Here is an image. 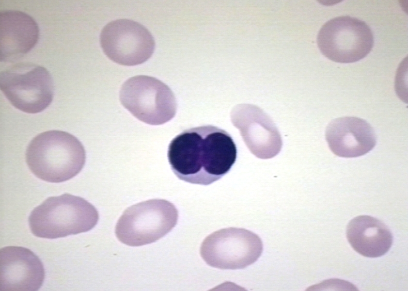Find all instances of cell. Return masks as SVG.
Instances as JSON below:
<instances>
[{
    "instance_id": "obj_6",
    "label": "cell",
    "mask_w": 408,
    "mask_h": 291,
    "mask_svg": "<svg viewBox=\"0 0 408 291\" xmlns=\"http://www.w3.org/2000/svg\"><path fill=\"white\" fill-rule=\"evenodd\" d=\"M119 97L122 104L134 116L149 125L163 124L176 113L173 92L154 77L138 75L129 78L123 84Z\"/></svg>"
},
{
    "instance_id": "obj_2",
    "label": "cell",
    "mask_w": 408,
    "mask_h": 291,
    "mask_svg": "<svg viewBox=\"0 0 408 291\" xmlns=\"http://www.w3.org/2000/svg\"><path fill=\"white\" fill-rule=\"evenodd\" d=\"M26 161L36 177L59 183L80 172L85 162L86 152L74 135L61 130H48L31 140L26 149Z\"/></svg>"
},
{
    "instance_id": "obj_9",
    "label": "cell",
    "mask_w": 408,
    "mask_h": 291,
    "mask_svg": "<svg viewBox=\"0 0 408 291\" xmlns=\"http://www.w3.org/2000/svg\"><path fill=\"white\" fill-rule=\"evenodd\" d=\"M103 51L112 61L124 65L141 64L152 55L154 38L141 24L128 19L108 23L100 35Z\"/></svg>"
},
{
    "instance_id": "obj_3",
    "label": "cell",
    "mask_w": 408,
    "mask_h": 291,
    "mask_svg": "<svg viewBox=\"0 0 408 291\" xmlns=\"http://www.w3.org/2000/svg\"><path fill=\"white\" fill-rule=\"evenodd\" d=\"M98 219L97 210L90 203L66 193L47 198L32 210L28 222L35 236L56 239L88 231Z\"/></svg>"
},
{
    "instance_id": "obj_14",
    "label": "cell",
    "mask_w": 408,
    "mask_h": 291,
    "mask_svg": "<svg viewBox=\"0 0 408 291\" xmlns=\"http://www.w3.org/2000/svg\"><path fill=\"white\" fill-rule=\"evenodd\" d=\"M347 240L360 254L368 258H377L385 254L393 241L392 233L381 220L368 215L352 219L346 231Z\"/></svg>"
},
{
    "instance_id": "obj_5",
    "label": "cell",
    "mask_w": 408,
    "mask_h": 291,
    "mask_svg": "<svg viewBox=\"0 0 408 291\" xmlns=\"http://www.w3.org/2000/svg\"><path fill=\"white\" fill-rule=\"evenodd\" d=\"M0 87L15 107L29 113L43 111L53 97V82L49 73L31 63H17L1 71Z\"/></svg>"
},
{
    "instance_id": "obj_1",
    "label": "cell",
    "mask_w": 408,
    "mask_h": 291,
    "mask_svg": "<svg viewBox=\"0 0 408 291\" xmlns=\"http://www.w3.org/2000/svg\"><path fill=\"white\" fill-rule=\"evenodd\" d=\"M168 159L180 179L207 185L231 169L236 146L226 131L212 125L192 128L175 136L168 146Z\"/></svg>"
},
{
    "instance_id": "obj_10",
    "label": "cell",
    "mask_w": 408,
    "mask_h": 291,
    "mask_svg": "<svg viewBox=\"0 0 408 291\" xmlns=\"http://www.w3.org/2000/svg\"><path fill=\"white\" fill-rule=\"evenodd\" d=\"M45 278L43 265L31 250L20 246L0 251V290L35 291Z\"/></svg>"
},
{
    "instance_id": "obj_12",
    "label": "cell",
    "mask_w": 408,
    "mask_h": 291,
    "mask_svg": "<svg viewBox=\"0 0 408 291\" xmlns=\"http://www.w3.org/2000/svg\"><path fill=\"white\" fill-rule=\"evenodd\" d=\"M0 60H16L30 51L39 37V28L29 15L17 10L0 14Z\"/></svg>"
},
{
    "instance_id": "obj_13",
    "label": "cell",
    "mask_w": 408,
    "mask_h": 291,
    "mask_svg": "<svg viewBox=\"0 0 408 291\" xmlns=\"http://www.w3.org/2000/svg\"><path fill=\"white\" fill-rule=\"evenodd\" d=\"M266 118L262 110L250 104L238 105L233 109L231 113L233 125L239 129L250 151L257 158L261 159L270 158L267 150H269L272 157L274 156L268 146L277 154L271 147V146H275L273 144L275 139H272L270 136L280 137L279 134L270 133V132H277V130L271 131L268 129L266 126ZM275 140L281 142V140Z\"/></svg>"
},
{
    "instance_id": "obj_4",
    "label": "cell",
    "mask_w": 408,
    "mask_h": 291,
    "mask_svg": "<svg viewBox=\"0 0 408 291\" xmlns=\"http://www.w3.org/2000/svg\"><path fill=\"white\" fill-rule=\"evenodd\" d=\"M178 210L170 202L160 199L143 201L126 209L115 226V234L122 243L139 246L154 242L176 225Z\"/></svg>"
},
{
    "instance_id": "obj_8",
    "label": "cell",
    "mask_w": 408,
    "mask_h": 291,
    "mask_svg": "<svg viewBox=\"0 0 408 291\" xmlns=\"http://www.w3.org/2000/svg\"><path fill=\"white\" fill-rule=\"evenodd\" d=\"M260 238L247 229L228 227L207 236L200 255L209 266L221 269H243L254 263L263 251Z\"/></svg>"
},
{
    "instance_id": "obj_11",
    "label": "cell",
    "mask_w": 408,
    "mask_h": 291,
    "mask_svg": "<svg viewBox=\"0 0 408 291\" xmlns=\"http://www.w3.org/2000/svg\"><path fill=\"white\" fill-rule=\"evenodd\" d=\"M326 138L331 150L338 156L355 158L371 151L377 142L374 129L365 120L345 116L328 126Z\"/></svg>"
},
{
    "instance_id": "obj_7",
    "label": "cell",
    "mask_w": 408,
    "mask_h": 291,
    "mask_svg": "<svg viewBox=\"0 0 408 291\" xmlns=\"http://www.w3.org/2000/svg\"><path fill=\"white\" fill-rule=\"evenodd\" d=\"M317 43L321 53L329 59L351 63L368 55L373 47L374 37L364 21L344 16L332 18L322 26Z\"/></svg>"
}]
</instances>
